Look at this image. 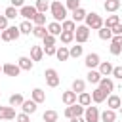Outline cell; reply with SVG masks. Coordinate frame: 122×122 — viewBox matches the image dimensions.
<instances>
[{"mask_svg":"<svg viewBox=\"0 0 122 122\" xmlns=\"http://www.w3.org/2000/svg\"><path fill=\"white\" fill-rule=\"evenodd\" d=\"M86 67H88V71H92V69H95V67H99V63H101V59H99V53H88L86 55Z\"/></svg>","mask_w":122,"mask_h":122,"instance_id":"30bf717a","label":"cell"},{"mask_svg":"<svg viewBox=\"0 0 122 122\" xmlns=\"http://www.w3.org/2000/svg\"><path fill=\"white\" fill-rule=\"evenodd\" d=\"M4 15H6L8 19H15V17L19 15V10H17V8H13V6H8V8H6V11H4Z\"/></svg>","mask_w":122,"mask_h":122,"instance_id":"8d00e7d4","label":"cell"},{"mask_svg":"<svg viewBox=\"0 0 122 122\" xmlns=\"http://www.w3.org/2000/svg\"><path fill=\"white\" fill-rule=\"evenodd\" d=\"M44 53L50 55V57L55 55V53H57V46H44Z\"/></svg>","mask_w":122,"mask_h":122,"instance_id":"ee69618b","label":"cell"},{"mask_svg":"<svg viewBox=\"0 0 122 122\" xmlns=\"http://www.w3.org/2000/svg\"><path fill=\"white\" fill-rule=\"evenodd\" d=\"M23 101H25V97H23L21 93H13V95H10V107H21Z\"/></svg>","mask_w":122,"mask_h":122,"instance_id":"f546056e","label":"cell"},{"mask_svg":"<svg viewBox=\"0 0 122 122\" xmlns=\"http://www.w3.org/2000/svg\"><path fill=\"white\" fill-rule=\"evenodd\" d=\"M44 57V48L42 46H30V59L32 61H40Z\"/></svg>","mask_w":122,"mask_h":122,"instance_id":"7402d4cb","label":"cell"},{"mask_svg":"<svg viewBox=\"0 0 122 122\" xmlns=\"http://www.w3.org/2000/svg\"><path fill=\"white\" fill-rule=\"evenodd\" d=\"M15 109L13 107H2L0 105V120H15Z\"/></svg>","mask_w":122,"mask_h":122,"instance_id":"4fadbf2b","label":"cell"},{"mask_svg":"<svg viewBox=\"0 0 122 122\" xmlns=\"http://www.w3.org/2000/svg\"><path fill=\"white\" fill-rule=\"evenodd\" d=\"M86 76H88V82H90V84H97V86H99V82H101V78H103V76H101V72H99V71H95V69L88 71V74H86Z\"/></svg>","mask_w":122,"mask_h":122,"instance_id":"603a6c76","label":"cell"},{"mask_svg":"<svg viewBox=\"0 0 122 122\" xmlns=\"http://www.w3.org/2000/svg\"><path fill=\"white\" fill-rule=\"evenodd\" d=\"M36 13H38V11H36V8H34V6H23V8L19 10V15H21L25 21H32Z\"/></svg>","mask_w":122,"mask_h":122,"instance_id":"9c48e42d","label":"cell"},{"mask_svg":"<svg viewBox=\"0 0 122 122\" xmlns=\"http://www.w3.org/2000/svg\"><path fill=\"white\" fill-rule=\"evenodd\" d=\"M46 34H48V27L46 25H38V27L32 29V36H36V38H44Z\"/></svg>","mask_w":122,"mask_h":122,"instance_id":"d6a6232c","label":"cell"},{"mask_svg":"<svg viewBox=\"0 0 122 122\" xmlns=\"http://www.w3.org/2000/svg\"><path fill=\"white\" fill-rule=\"evenodd\" d=\"M10 2H11V6H13V8H19V10L25 6V0H10Z\"/></svg>","mask_w":122,"mask_h":122,"instance_id":"681fc988","label":"cell"},{"mask_svg":"<svg viewBox=\"0 0 122 122\" xmlns=\"http://www.w3.org/2000/svg\"><path fill=\"white\" fill-rule=\"evenodd\" d=\"M19 36H21V30H19V27H17V25H13V27H8L6 30H2V32H0V38H2L4 42L17 40Z\"/></svg>","mask_w":122,"mask_h":122,"instance_id":"3957f363","label":"cell"},{"mask_svg":"<svg viewBox=\"0 0 122 122\" xmlns=\"http://www.w3.org/2000/svg\"><path fill=\"white\" fill-rule=\"evenodd\" d=\"M34 8H36L38 13H46V11L50 10V2H48V0H36Z\"/></svg>","mask_w":122,"mask_h":122,"instance_id":"e575fe53","label":"cell"},{"mask_svg":"<svg viewBox=\"0 0 122 122\" xmlns=\"http://www.w3.org/2000/svg\"><path fill=\"white\" fill-rule=\"evenodd\" d=\"M120 0H105L103 2V8H105V11H109V13H114V11H118L120 10Z\"/></svg>","mask_w":122,"mask_h":122,"instance_id":"d6986e66","label":"cell"},{"mask_svg":"<svg viewBox=\"0 0 122 122\" xmlns=\"http://www.w3.org/2000/svg\"><path fill=\"white\" fill-rule=\"evenodd\" d=\"M8 21H10V19H8L6 15H0V32H2V30H6V29L10 27V25H8Z\"/></svg>","mask_w":122,"mask_h":122,"instance_id":"f6af8a7d","label":"cell"},{"mask_svg":"<svg viewBox=\"0 0 122 122\" xmlns=\"http://www.w3.org/2000/svg\"><path fill=\"white\" fill-rule=\"evenodd\" d=\"M61 27H63V30H69V32H74V30H76V23H74L72 19H65V21L61 23Z\"/></svg>","mask_w":122,"mask_h":122,"instance_id":"d590c367","label":"cell"},{"mask_svg":"<svg viewBox=\"0 0 122 122\" xmlns=\"http://www.w3.org/2000/svg\"><path fill=\"white\" fill-rule=\"evenodd\" d=\"M86 23V27L90 29V30H99L103 25H105V21H103V17L99 15V13H95V11H92V13H88L86 15V19H84Z\"/></svg>","mask_w":122,"mask_h":122,"instance_id":"7a4b0ae2","label":"cell"},{"mask_svg":"<svg viewBox=\"0 0 122 122\" xmlns=\"http://www.w3.org/2000/svg\"><path fill=\"white\" fill-rule=\"evenodd\" d=\"M97 34H99V38H101V40H112V30H111L109 27H105V25L97 30Z\"/></svg>","mask_w":122,"mask_h":122,"instance_id":"f1b7e54d","label":"cell"},{"mask_svg":"<svg viewBox=\"0 0 122 122\" xmlns=\"http://www.w3.org/2000/svg\"><path fill=\"white\" fill-rule=\"evenodd\" d=\"M55 57H57L59 61H67V59L71 57V53H69V48H67V46H59V48H57V53H55Z\"/></svg>","mask_w":122,"mask_h":122,"instance_id":"4316f807","label":"cell"},{"mask_svg":"<svg viewBox=\"0 0 122 122\" xmlns=\"http://www.w3.org/2000/svg\"><path fill=\"white\" fill-rule=\"evenodd\" d=\"M50 11H51L53 21H57V23H63L67 19V6L61 4V0H53L50 4Z\"/></svg>","mask_w":122,"mask_h":122,"instance_id":"6da1fadb","label":"cell"},{"mask_svg":"<svg viewBox=\"0 0 122 122\" xmlns=\"http://www.w3.org/2000/svg\"><path fill=\"white\" fill-rule=\"evenodd\" d=\"M118 111H120V112H122V107H120V109H118Z\"/></svg>","mask_w":122,"mask_h":122,"instance_id":"f5cc1de1","label":"cell"},{"mask_svg":"<svg viewBox=\"0 0 122 122\" xmlns=\"http://www.w3.org/2000/svg\"><path fill=\"white\" fill-rule=\"evenodd\" d=\"M8 122H13V120H8Z\"/></svg>","mask_w":122,"mask_h":122,"instance_id":"11a10c76","label":"cell"},{"mask_svg":"<svg viewBox=\"0 0 122 122\" xmlns=\"http://www.w3.org/2000/svg\"><path fill=\"white\" fill-rule=\"evenodd\" d=\"M112 76H114V78H118V80H122V65L112 69Z\"/></svg>","mask_w":122,"mask_h":122,"instance_id":"c3c4849f","label":"cell"},{"mask_svg":"<svg viewBox=\"0 0 122 122\" xmlns=\"http://www.w3.org/2000/svg\"><path fill=\"white\" fill-rule=\"evenodd\" d=\"M65 6H67V10L74 11V10L80 8V0H65Z\"/></svg>","mask_w":122,"mask_h":122,"instance_id":"60d3db41","label":"cell"},{"mask_svg":"<svg viewBox=\"0 0 122 122\" xmlns=\"http://www.w3.org/2000/svg\"><path fill=\"white\" fill-rule=\"evenodd\" d=\"M44 76H46V84L50 88H57L59 86V74L55 69H46L44 71Z\"/></svg>","mask_w":122,"mask_h":122,"instance_id":"8992f818","label":"cell"},{"mask_svg":"<svg viewBox=\"0 0 122 122\" xmlns=\"http://www.w3.org/2000/svg\"><path fill=\"white\" fill-rule=\"evenodd\" d=\"M86 15H88V11H86L84 8H78V10L72 11V21H74V23H80V21L86 19Z\"/></svg>","mask_w":122,"mask_h":122,"instance_id":"484cf974","label":"cell"},{"mask_svg":"<svg viewBox=\"0 0 122 122\" xmlns=\"http://www.w3.org/2000/svg\"><path fill=\"white\" fill-rule=\"evenodd\" d=\"M21 109H23V112H25V114H34V112H36V109H38V103H36V101H32V99H25V101H23V105H21Z\"/></svg>","mask_w":122,"mask_h":122,"instance_id":"9a60e30c","label":"cell"},{"mask_svg":"<svg viewBox=\"0 0 122 122\" xmlns=\"http://www.w3.org/2000/svg\"><path fill=\"white\" fill-rule=\"evenodd\" d=\"M61 101L69 107V105H74L76 101H78V93L76 92H72V90H69V92H63V95H61Z\"/></svg>","mask_w":122,"mask_h":122,"instance_id":"7c38bea8","label":"cell"},{"mask_svg":"<svg viewBox=\"0 0 122 122\" xmlns=\"http://www.w3.org/2000/svg\"><path fill=\"white\" fill-rule=\"evenodd\" d=\"M32 29H34V25L30 21H21V25H19L21 34H32Z\"/></svg>","mask_w":122,"mask_h":122,"instance_id":"1f68e13d","label":"cell"},{"mask_svg":"<svg viewBox=\"0 0 122 122\" xmlns=\"http://www.w3.org/2000/svg\"><path fill=\"white\" fill-rule=\"evenodd\" d=\"M17 65H19L21 71H30L32 65H34V61H32L30 57H27V55H21V57L17 59Z\"/></svg>","mask_w":122,"mask_h":122,"instance_id":"2e32d148","label":"cell"},{"mask_svg":"<svg viewBox=\"0 0 122 122\" xmlns=\"http://www.w3.org/2000/svg\"><path fill=\"white\" fill-rule=\"evenodd\" d=\"M69 53H71V57H72V59H78V57L84 53V48H82L80 44H76V46H71V48H69Z\"/></svg>","mask_w":122,"mask_h":122,"instance_id":"836d02e7","label":"cell"},{"mask_svg":"<svg viewBox=\"0 0 122 122\" xmlns=\"http://www.w3.org/2000/svg\"><path fill=\"white\" fill-rule=\"evenodd\" d=\"M111 30H112V36H120V34H122V23L114 25V27H112Z\"/></svg>","mask_w":122,"mask_h":122,"instance_id":"bcb514c9","label":"cell"},{"mask_svg":"<svg viewBox=\"0 0 122 122\" xmlns=\"http://www.w3.org/2000/svg\"><path fill=\"white\" fill-rule=\"evenodd\" d=\"M2 72H4L6 76H19L21 69H19L17 63H4V65H2Z\"/></svg>","mask_w":122,"mask_h":122,"instance_id":"ba28073f","label":"cell"},{"mask_svg":"<svg viewBox=\"0 0 122 122\" xmlns=\"http://www.w3.org/2000/svg\"><path fill=\"white\" fill-rule=\"evenodd\" d=\"M88 38H90V29L86 25H76V30H74L76 44H84V42H88Z\"/></svg>","mask_w":122,"mask_h":122,"instance_id":"5b68a950","label":"cell"},{"mask_svg":"<svg viewBox=\"0 0 122 122\" xmlns=\"http://www.w3.org/2000/svg\"><path fill=\"white\" fill-rule=\"evenodd\" d=\"M111 42H114V44H120V46H122V34H120V36H112V40H111Z\"/></svg>","mask_w":122,"mask_h":122,"instance_id":"f907efd6","label":"cell"},{"mask_svg":"<svg viewBox=\"0 0 122 122\" xmlns=\"http://www.w3.org/2000/svg\"><path fill=\"white\" fill-rule=\"evenodd\" d=\"M101 122H116V111L105 109V111L101 112Z\"/></svg>","mask_w":122,"mask_h":122,"instance_id":"cb8c5ba5","label":"cell"},{"mask_svg":"<svg viewBox=\"0 0 122 122\" xmlns=\"http://www.w3.org/2000/svg\"><path fill=\"white\" fill-rule=\"evenodd\" d=\"M76 103H80L82 107H90V105H92V93H88V92L78 93V101H76Z\"/></svg>","mask_w":122,"mask_h":122,"instance_id":"d4e9b609","label":"cell"},{"mask_svg":"<svg viewBox=\"0 0 122 122\" xmlns=\"http://www.w3.org/2000/svg\"><path fill=\"white\" fill-rule=\"evenodd\" d=\"M57 118H59V114H57V111H46L44 114H42V120L44 122H57Z\"/></svg>","mask_w":122,"mask_h":122,"instance_id":"4dcf8cb0","label":"cell"},{"mask_svg":"<svg viewBox=\"0 0 122 122\" xmlns=\"http://www.w3.org/2000/svg\"><path fill=\"white\" fill-rule=\"evenodd\" d=\"M59 38H61V42H63V44H71V42L74 40V32H69V30H63Z\"/></svg>","mask_w":122,"mask_h":122,"instance_id":"74e56055","label":"cell"},{"mask_svg":"<svg viewBox=\"0 0 122 122\" xmlns=\"http://www.w3.org/2000/svg\"><path fill=\"white\" fill-rule=\"evenodd\" d=\"M32 25L38 27V25H46V13H36L34 19H32Z\"/></svg>","mask_w":122,"mask_h":122,"instance_id":"ab89813d","label":"cell"},{"mask_svg":"<svg viewBox=\"0 0 122 122\" xmlns=\"http://www.w3.org/2000/svg\"><path fill=\"white\" fill-rule=\"evenodd\" d=\"M109 50H111L112 55H120V53H122V46H120V44H114V42H111Z\"/></svg>","mask_w":122,"mask_h":122,"instance_id":"b9f144b4","label":"cell"},{"mask_svg":"<svg viewBox=\"0 0 122 122\" xmlns=\"http://www.w3.org/2000/svg\"><path fill=\"white\" fill-rule=\"evenodd\" d=\"M107 97H109V93H107L105 90H101L99 86L92 92V101H93V103H103V101H107Z\"/></svg>","mask_w":122,"mask_h":122,"instance_id":"8fae6325","label":"cell"},{"mask_svg":"<svg viewBox=\"0 0 122 122\" xmlns=\"http://www.w3.org/2000/svg\"><path fill=\"white\" fill-rule=\"evenodd\" d=\"M107 107L112 109V111H118V109L122 107V99H120L116 93H111V95L107 97Z\"/></svg>","mask_w":122,"mask_h":122,"instance_id":"5bb4252c","label":"cell"},{"mask_svg":"<svg viewBox=\"0 0 122 122\" xmlns=\"http://www.w3.org/2000/svg\"><path fill=\"white\" fill-rule=\"evenodd\" d=\"M30 99L36 101V103H44V101H46V92H44L42 88H34V90L30 92Z\"/></svg>","mask_w":122,"mask_h":122,"instance_id":"44dd1931","label":"cell"},{"mask_svg":"<svg viewBox=\"0 0 122 122\" xmlns=\"http://www.w3.org/2000/svg\"><path fill=\"white\" fill-rule=\"evenodd\" d=\"M120 23V19H118V15H109L107 19H105V27H109V29H112L114 25H118Z\"/></svg>","mask_w":122,"mask_h":122,"instance_id":"f35d334b","label":"cell"},{"mask_svg":"<svg viewBox=\"0 0 122 122\" xmlns=\"http://www.w3.org/2000/svg\"><path fill=\"white\" fill-rule=\"evenodd\" d=\"M84 111H86V107H82L80 103H74V105H69L67 109H65V118H74V116H84Z\"/></svg>","mask_w":122,"mask_h":122,"instance_id":"277c9868","label":"cell"},{"mask_svg":"<svg viewBox=\"0 0 122 122\" xmlns=\"http://www.w3.org/2000/svg\"><path fill=\"white\" fill-rule=\"evenodd\" d=\"M0 72H2V65H0Z\"/></svg>","mask_w":122,"mask_h":122,"instance_id":"db71d44e","label":"cell"},{"mask_svg":"<svg viewBox=\"0 0 122 122\" xmlns=\"http://www.w3.org/2000/svg\"><path fill=\"white\" fill-rule=\"evenodd\" d=\"M99 88H101V90H105V92L111 95V92H114V82H112V78L103 76V78H101V82H99Z\"/></svg>","mask_w":122,"mask_h":122,"instance_id":"ac0fdd59","label":"cell"},{"mask_svg":"<svg viewBox=\"0 0 122 122\" xmlns=\"http://www.w3.org/2000/svg\"><path fill=\"white\" fill-rule=\"evenodd\" d=\"M71 90H72V92H76V93H82V92L86 90V82H84L82 78H76V80H72Z\"/></svg>","mask_w":122,"mask_h":122,"instance_id":"83f0119b","label":"cell"},{"mask_svg":"<svg viewBox=\"0 0 122 122\" xmlns=\"http://www.w3.org/2000/svg\"><path fill=\"white\" fill-rule=\"evenodd\" d=\"M42 40H44V46H55V36L53 34H46Z\"/></svg>","mask_w":122,"mask_h":122,"instance_id":"7bdbcfd3","label":"cell"},{"mask_svg":"<svg viewBox=\"0 0 122 122\" xmlns=\"http://www.w3.org/2000/svg\"><path fill=\"white\" fill-rule=\"evenodd\" d=\"M84 118H86V122H99L101 120V112H99V109L97 107H86V111H84Z\"/></svg>","mask_w":122,"mask_h":122,"instance_id":"52a82bcc","label":"cell"},{"mask_svg":"<svg viewBox=\"0 0 122 122\" xmlns=\"http://www.w3.org/2000/svg\"><path fill=\"white\" fill-rule=\"evenodd\" d=\"M46 27H48V34L61 36V32H63V27H61V23H57V21H51V23H48Z\"/></svg>","mask_w":122,"mask_h":122,"instance_id":"ffe728a7","label":"cell"},{"mask_svg":"<svg viewBox=\"0 0 122 122\" xmlns=\"http://www.w3.org/2000/svg\"><path fill=\"white\" fill-rule=\"evenodd\" d=\"M15 122H30V118H29V114L21 112V114H17V116H15Z\"/></svg>","mask_w":122,"mask_h":122,"instance_id":"7dc6e473","label":"cell"},{"mask_svg":"<svg viewBox=\"0 0 122 122\" xmlns=\"http://www.w3.org/2000/svg\"><path fill=\"white\" fill-rule=\"evenodd\" d=\"M0 95H2V92H0Z\"/></svg>","mask_w":122,"mask_h":122,"instance_id":"9f6ffc18","label":"cell"},{"mask_svg":"<svg viewBox=\"0 0 122 122\" xmlns=\"http://www.w3.org/2000/svg\"><path fill=\"white\" fill-rule=\"evenodd\" d=\"M112 69H114V65H112L111 61H101L97 71L101 72V76H111V74H112Z\"/></svg>","mask_w":122,"mask_h":122,"instance_id":"e0dca14e","label":"cell"},{"mask_svg":"<svg viewBox=\"0 0 122 122\" xmlns=\"http://www.w3.org/2000/svg\"><path fill=\"white\" fill-rule=\"evenodd\" d=\"M71 122H86V118L84 116H74V118H71Z\"/></svg>","mask_w":122,"mask_h":122,"instance_id":"816d5d0a","label":"cell"}]
</instances>
